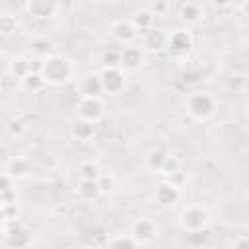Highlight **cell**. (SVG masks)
Listing matches in <instances>:
<instances>
[{"label":"cell","instance_id":"6da1fadb","mask_svg":"<svg viewBox=\"0 0 249 249\" xmlns=\"http://www.w3.org/2000/svg\"><path fill=\"white\" fill-rule=\"evenodd\" d=\"M41 74L49 86H62L72 78V62L62 54H51L43 60Z\"/></svg>","mask_w":249,"mask_h":249},{"label":"cell","instance_id":"7a4b0ae2","mask_svg":"<svg viewBox=\"0 0 249 249\" xmlns=\"http://www.w3.org/2000/svg\"><path fill=\"white\" fill-rule=\"evenodd\" d=\"M185 107L195 121H208L216 113V99L208 91H195L187 97Z\"/></svg>","mask_w":249,"mask_h":249},{"label":"cell","instance_id":"3957f363","mask_svg":"<svg viewBox=\"0 0 249 249\" xmlns=\"http://www.w3.org/2000/svg\"><path fill=\"white\" fill-rule=\"evenodd\" d=\"M210 224V214L206 208L198 206V204H191V206H185L179 214V226L193 233V231H204Z\"/></svg>","mask_w":249,"mask_h":249},{"label":"cell","instance_id":"277c9868","mask_svg":"<svg viewBox=\"0 0 249 249\" xmlns=\"http://www.w3.org/2000/svg\"><path fill=\"white\" fill-rule=\"evenodd\" d=\"M2 233H4V245L12 249H27L31 243L29 233L19 224V220L14 222H2Z\"/></svg>","mask_w":249,"mask_h":249},{"label":"cell","instance_id":"5b68a950","mask_svg":"<svg viewBox=\"0 0 249 249\" xmlns=\"http://www.w3.org/2000/svg\"><path fill=\"white\" fill-rule=\"evenodd\" d=\"M101 84L103 91L109 95H119L124 91L126 86V76L123 68H103L101 72Z\"/></svg>","mask_w":249,"mask_h":249},{"label":"cell","instance_id":"8992f818","mask_svg":"<svg viewBox=\"0 0 249 249\" xmlns=\"http://www.w3.org/2000/svg\"><path fill=\"white\" fill-rule=\"evenodd\" d=\"M156 235H158V226H156V222L150 220V218H138V220H134L132 226H130V237H132L138 245L150 243Z\"/></svg>","mask_w":249,"mask_h":249},{"label":"cell","instance_id":"52a82bcc","mask_svg":"<svg viewBox=\"0 0 249 249\" xmlns=\"http://www.w3.org/2000/svg\"><path fill=\"white\" fill-rule=\"evenodd\" d=\"M105 113V105L101 97H82L78 103V119L97 123Z\"/></svg>","mask_w":249,"mask_h":249},{"label":"cell","instance_id":"ba28073f","mask_svg":"<svg viewBox=\"0 0 249 249\" xmlns=\"http://www.w3.org/2000/svg\"><path fill=\"white\" fill-rule=\"evenodd\" d=\"M193 47V35L189 29H175L169 33L167 39V49L173 54H187Z\"/></svg>","mask_w":249,"mask_h":249},{"label":"cell","instance_id":"9c48e42d","mask_svg":"<svg viewBox=\"0 0 249 249\" xmlns=\"http://www.w3.org/2000/svg\"><path fill=\"white\" fill-rule=\"evenodd\" d=\"M142 62H144V51H142V47L126 45V47L121 49V68L124 72L138 70Z\"/></svg>","mask_w":249,"mask_h":249},{"label":"cell","instance_id":"30bf717a","mask_svg":"<svg viewBox=\"0 0 249 249\" xmlns=\"http://www.w3.org/2000/svg\"><path fill=\"white\" fill-rule=\"evenodd\" d=\"M111 33H113V37H115L119 43H123L124 47H126V45H132V41L138 37V29L134 27L132 19H117V21L111 25Z\"/></svg>","mask_w":249,"mask_h":249},{"label":"cell","instance_id":"8fae6325","mask_svg":"<svg viewBox=\"0 0 249 249\" xmlns=\"http://www.w3.org/2000/svg\"><path fill=\"white\" fill-rule=\"evenodd\" d=\"M167 39H169V35L165 33V29L154 27L142 35V47L150 53H160L167 47Z\"/></svg>","mask_w":249,"mask_h":249},{"label":"cell","instance_id":"7c38bea8","mask_svg":"<svg viewBox=\"0 0 249 249\" xmlns=\"http://www.w3.org/2000/svg\"><path fill=\"white\" fill-rule=\"evenodd\" d=\"M179 187L171 181H163L156 187V193H154V200L160 204V206H171L179 200Z\"/></svg>","mask_w":249,"mask_h":249},{"label":"cell","instance_id":"4fadbf2b","mask_svg":"<svg viewBox=\"0 0 249 249\" xmlns=\"http://www.w3.org/2000/svg\"><path fill=\"white\" fill-rule=\"evenodd\" d=\"M25 10L31 18L45 19V18H51L56 14L58 4L53 0H29V2H25Z\"/></svg>","mask_w":249,"mask_h":249},{"label":"cell","instance_id":"5bb4252c","mask_svg":"<svg viewBox=\"0 0 249 249\" xmlns=\"http://www.w3.org/2000/svg\"><path fill=\"white\" fill-rule=\"evenodd\" d=\"M80 93L82 97H101L103 91V84H101V74L89 72L80 80Z\"/></svg>","mask_w":249,"mask_h":249},{"label":"cell","instance_id":"9a60e30c","mask_svg":"<svg viewBox=\"0 0 249 249\" xmlns=\"http://www.w3.org/2000/svg\"><path fill=\"white\" fill-rule=\"evenodd\" d=\"M8 72L12 78H18L19 82H23L31 72H33V58L29 56H14L8 64Z\"/></svg>","mask_w":249,"mask_h":249},{"label":"cell","instance_id":"2e32d148","mask_svg":"<svg viewBox=\"0 0 249 249\" xmlns=\"http://www.w3.org/2000/svg\"><path fill=\"white\" fill-rule=\"evenodd\" d=\"M29 171H31V163H29L25 158H21V156H14V158L6 163V167H4V173H8L14 181L25 179V177L29 175Z\"/></svg>","mask_w":249,"mask_h":249},{"label":"cell","instance_id":"e0dca14e","mask_svg":"<svg viewBox=\"0 0 249 249\" xmlns=\"http://www.w3.org/2000/svg\"><path fill=\"white\" fill-rule=\"evenodd\" d=\"M179 16H181V19H183L185 23L195 25V23H198V21L204 18V10H202V6H200L198 2H185V4L181 6Z\"/></svg>","mask_w":249,"mask_h":249},{"label":"cell","instance_id":"ac0fdd59","mask_svg":"<svg viewBox=\"0 0 249 249\" xmlns=\"http://www.w3.org/2000/svg\"><path fill=\"white\" fill-rule=\"evenodd\" d=\"M29 53H31V56L37 58V60H45V58H49L51 54H54V53H53V43H51L49 39H45V37H35V39H31V43H29Z\"/></svg>","mask_w":249,"mask_h":249},{"label":"cell","instance_id":"d6986e66","mask_svg":"<svg viewBox=\"0 0 249 249\" xmlns=\"http://www.w3.org/2000/svg\"><path fill=\"white\" fill-rule=\"evenodd\" d=\"M70 132H72V136L76 140L88 142L95 134V123H89V121H84V119H76L74 124H72V128H70Z\"/></svg>","mask_w":249,"mask_h":249},{"label":"cell","instance_id":"ffe728a7","mask_svg":"<svg viewBox=\"0 0 249 249\" xmlns=\"http://www.w3.org/2000/svg\"><path fill=\"white\" fill-rule=\"evenodd\" d=\"M167 156H169V154H167L165 150H161V148H152V150L146 154L144 163H146V167H148L150 171H154V173H161Z\"/></svg>","mask_w":249,"mask_h":249},{"label":"cell","instance_id":"44dd1931","mask_svg":"<svg viewBox=\"0 0 249 249\" xmlns=\"http://www.w3.org/2000/svg\"><path fill=\"white\" fill-rule=\"evenodd\" d=\"M101 169L95 161H82L78 167V177L80 181H97L101 177Z\"/></svg>","mask_w":249,"mask_h":249},{"label":"cell","instance_id":"7402d4cb","mask_svg":"<svg viewBox=\"0 0 249 249\" xmlns=\"http://www.w3.org/2000/svg\"><path fill=\"white\" fill-rule=\"evenodd\" d=\"M76 195H78L82 200H93V198H97L101 193H99L97 181H80L78 187H76Z\"/></svg>","mask_w":249,"mask_h":249},{"label":"cell","instance_id":"603a6c76","mask_svg":"<svg viewBox=\"0 0 249 249\" xmlns=\"http://www.w3.org/2000/svg\"><path fill=\"white\" fill-rule=\"evenodd\" d=\"M21 86H23L27 91H31V93H37V91L45 89L49 84H47V80H45V76H43L41 72H31V74L21 82Z\"/></svg>","mask_w":249,"mask_h":249},{"label":"cell","instance_id":"cb8c5ba5","mask_svg":"<svg viewBox=\"0 0 249 249\" xmlns=\"http://www.w3.org/2000/svg\"><path fill=\"white\" fill-rule=\"evenodd\" d=\"M132 23H134V27L144 35L146 31L154 29L156 19H154V14H152V12H138V14L132 18Z\"/></svg>","mask_w":249,"mask_h":249},{"label":"cell","instance_id":"d4e9b609","mask_svg":"<svg viewBox=\"0 0 249 249\" xmlns=\"http://www.w3.org/2000/svg\"><path fill=\"white\" fill-rule=\"evenodd\" d=\"M16 27H18V18L8 12H2L0 14V31L4 35H10L12 31H16Z\"/></svg>","mask_w":249,"mask_h":249},{"label":"cell","instance_id":"484cf974","mask_svg":"<svg viewBox=\"0 0 249 249\" xmlns=\"http://www.w3.org/2000/svg\"><path fill=\"white\" fill-rule=\"evenodd\" d=\"M136 247H138V243L130 235H119L109 243L107 249H136Z\"/></svg>","mask_w":249,"mask_h":249},{"label":"cell","instance_id":"4316f807","mask_svg":"<svg viewBox=\"0 0 249 249\" xmlns=\"http://www.w3.org/2000/svg\"><path fill=\"white\" fill-rule=\"evenodd\" d=\"M181 171V161L175 158V156H167V160H165V163H163V169H161V173L165 175V177H173L175 173H179Z\"/></svg>","mask_w":249,"mask_h":249},{"label":"cell","instance_id":"83f0119b","mask_svg":"<svg viewBox=\"0 0 249 249\" xmlns=\"http://www.w3.org/2000/svg\"><path fill=\"white\" fill-rule=\"evenodd\" d=\"M103 64L105 68H121V51H105Z\"/></svg>","mask_w":249,"mask_h":249},{"label":"cell","instance_id":"f1b7e54d","mask_svg":"<svg viewBox=\"0 0 249 249\" xmlns=\"http://www.w3.org/2000/svg\"><path fill=\"white\" fill-rule=\"evenodd\" d=\"M6 128H8V132H10V136H21L23 132H25V124H23V121L21 119H18V117H14V119H10L8 121V124H6Z\"/></svg>","mask_w":249,"mask_h":249},{"label":"cell","instance_id":"f546056e","mask_svg":"<svg viewBox=\"0 0 249 249\" xmlns=\"http://www.w3.org/2000/svg\"><path fill=\"white\" fill-rule=\"evenodd\" d=\"M18 216H19V206H18V202H14V204H4V206H2V222H14V220H18Z\"/></svg>","mask_w":249,"mask_h":249},{"label":"cell","instance_id":"4dcf8cb0","mask_svg":"<svg viewBox=\"0 0 249 249\" xmlns=\"http://www.w3.org/2000/svg\"><path fill=\"white\" fill-rule=\"evenodd\" d=\"M97 185H99V193H101V195H109V193H113V189H115V181H113V177H109V175H101V177L97 179Z\"/></svg>","mask_w":249,"mask_h":249},{"label":"cell","instance_id":"1f68e13d","mask_svg":"<svg viewBox=\"0 0 249 249\" xmlns=\"http://www.w3.org/2000/svg\"><path fill=\"white\" fill-rule=\"evenodd\" d=\"M8 191H14V179L8 173H2V177H0V193H8Z\"/></svg>","mask_w":249,"mask_h":249},{"label":"cell","instance_id":"d6a6232c","mask_svg":"<svg viewBox=\"0 0 249 249\" xmlns=\"http://www.w3.org/2000/svg\"><path fill=\"white\" fill-rule=\"evenodd\" d=\"M16 200H18L16 189H14V191H8V193H0V202H2V206H4V204H14Z\"/></svg>","mask_w":249,"mask_h":249},{"label":"cell","instance_id":"836d02e7","mask_svg":"<svg viewBox=\"0 0 249 249\" xmlns=\"http://www.w3.org/2000/svg\"><path fill=\"white\" fill-rule=\"evenodd\" d=\"M189 237H191L193 243H204L206 237H208V233H206V230L204 231H193V233H189Z\"/></svg>","mask_w":249,"mask_h":249},{"label":"cell","instance_id":"e575fe53","mask_svg":"<svg viewBox=\"0 0 249 249\" xmlns=\"http://www.w3.org/2000/svg\"><path fill=\"white\" fill-rule=\"evenodd\" d=\"M231 249H249V237H239V239H235Z\"/></svg>","mask_w":249,"mask_h":249},{"label":"cell","instance_id":"d590c367","mask_svg":"<svg viewBox=\"0 0 249 249\" xmlns=\"http://www.w3.org/2000/svg\"><path fill=\"white\" fill-rule=\"evenodd\" d=\"M165 8H167V4H165V2H156V4H152V10H154L156 14H158V12H163Z\"/></svg>","mask_w":249,"mask_h":249},{"label":"cell","instance_id":"8d00e7d4","mask_svg":"<svg viewBox=\"0 0 249 249\" xmlns=\"http://www.w3.org/2000/svg\"><path fill=\"white\" fill-rule=\"evenodd\" d=\"M239 8H241V12H243L245 16H249V0H247V2H241Z\"/></svg>","mask_w":249,"mask_h":249},{"label":"cell","instance_id":"74e56055","mask_svg":"<svg viewBox=\"0 0 249 249\" xmlns=\"http://www.w3.org/2000/svg\"><path fill=\"white\" fill-rule=\"evenodd\" d=\"M2 249H12V247H8V245H4V247H2Z\"/></svg>","mask_w":249,"mask_h":249},{"label":"cell","instance_id":"f35d334b","mask_svg":"<svg viewBox=\"0 0 249 249\" xmlns=\"http://www.w3.org/2000/svg\"><path fill=\"white\" fill-rule=\"evenodd\" d=\"M91 249H101V247H91Z\"/></svg>","mask_w":249,"mask_h":249}]
</instances>
